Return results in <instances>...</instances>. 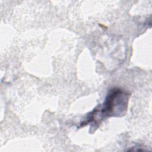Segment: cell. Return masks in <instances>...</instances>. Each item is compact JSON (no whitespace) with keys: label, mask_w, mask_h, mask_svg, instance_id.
Returning <instances> with one entry per match:
<instances>
[{"label":"cell","mask_w":152,"mask_h":152,"mask_svg":"<svg viewBox=\"0 0 152 152\" xmlns=\"http://www.w3.org/2000/svg\"><path fill=\"white\" fill-rule=\"evenodd\" d=\"M128 93L120 88L111 89L104 102L100 110L94 109L87 116L86 121L83 124L95 122L100 123L104 118L110 116H119L124 115L128 107Z\"/></svg>","instance_id":"6da1fadb"}]
</instances>
